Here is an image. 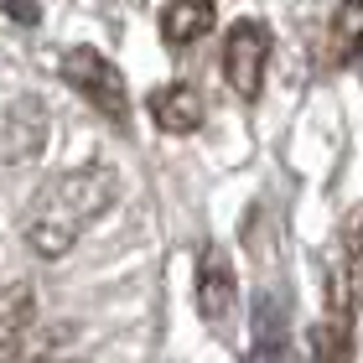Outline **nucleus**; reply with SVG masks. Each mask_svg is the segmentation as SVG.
Returning a JSON list of instances; mask_svg holds the SVG:
<instances>
[{
  "label": "nucleus",
  "instance_id": "6",
  "mask_svg": "<svg viewBox=\"0 0 363 363\" xmlns=\"http://www.w3.org/2000/svg\"><path fill=\"white\" fill-rule=\"evenodd\" d=\"M145 109H151V120H156L161 135H192V130L203 125V94H197L192 84H161V89H151Z\"/></svg>",
  "mask_w": 363,
  "mask_h": 363
},
{
  "label": "nucleus",
  "instance_id": "4",
  "mask_svg": "<svg viewBox=\"0 0 363 363\" xmlns=\"http://www.w3.org/2000/svg\"><path fill=\"white\" fill-rule=\"evenodd\" d=\"M358 280H363V213H353V223L342 228V239L333 250V275H327V306H333V317H327V322L353 327Z\"/></svg>",
  "mask_w": 363,
  "mask_h": 363
},
{
  "label": "nucleus",
  "instance_id": "3",
  "mask_svg": "<svg viewBox=\"0 0 363 363\" xmlns=\"http://www.w3.org/2000/svg\"><path fill=\"white\" fill-rule=\"evenodd\" d=\"M265 68H270V26L244 16L223 37V78L239 99H255L259 84H265Z\"/></svg>",
  "mask_w": 363,
  "mask_h": 363
},
{
  "label": "nucleus",
  "instance_id": "2",
  "mask_svg": "<svg viewBox=\"0 0 363 363\" xmlns=\"http://www.w3.org/2000/svg\"><path fill=\"white\" fill-rule=\"evenodd\" d=\"M62 78H68V89L84 99V104H94V114H104V120H130V89H125V78L120 68L104 57V52H94V47H68L62 52Z\"/></svg>",
  "mask_w": 363,
  "mask_h": 363
},
{
  "label": "nucleus",
  "instance_id": "10",
  "mask_svg": "<svg viewBox=\"0 0 363 363\" xmlns=\"http://www.w3.org/2000/svg\"><path fill=\"white\" fill-rule=\"evenodd\" d=\"M31 322V291L26 286H0V342H11Z\"/></svg>",
  "mask_w": 363,
  "mask_h": 363
},
{
  "label": "nucleus",
  "instance_id": "5",
  "mask_svg": "<svg viewBox=\"0 0 363 363\" xmlns=\"http://www.w3.org/2000/svg\"><path fill=\"white\" fill-rule=\"evenodd\" d=\"M197 311L208 322H228V311H234V259L218 244L197 255Z\"/></svg>",
  "mask_w": 363,
  "mask_h": 363
},
{
  "label": "nucleus",
  "instance_id": "9",
  "mask_svg": "<svg viewBox=\"0 0 363 363\" xmlns=\"http://www.w3.org/2000/svg\"><path fill=\"white\" fill-rule=\"evenodd\" d=\"M306 348H311V363H348V327L317 322L311 337H306Z\"/></svg>",
  "mask_w": 363,
  "mask_h": 363
},
{
  "label": "nucleus",
  "instance_id": "1",
  "mask_svg": "<svg viewBox=\"0 0 363 363\" xmlns=\"http://www.w3.org/2000/svg\"><path fill=\"white\" fill-rule=\"evenodd\" d=\"M114 192H120V177L109 167H73L52 177L26 208V244L42 259L68 255L84 239V228L114 203Z\"/></svg>",
  "mask_w": 363,
  "mask_h": 363
},
{
  "label": "nucleus",
  "instance_id": "8",
  "mask_svg": "<svg viewBox=\"0 0 363 363\" xmlns=\"http://www.w3.org/2000/svg\"><path fill=\"white\" fill-rule=\"evenodd\" d=\"M333 52L337 62H348L363 52V0H342L333 16Z\"/></svg>",
  "mask_w": 363,
  "mask_h": 363
},
{
  "label": "nucleus",
  "instance_id": "7",
  "mask_svg": "<svg viewBox=\"0 0 363 363\" xmlns=\"http://www.w3.org/2000/svg\"><path fill=\"white\" fill-rule=\"evenodd\" d=\"M213 0H167V11H161V37L167 47H192L197 37H208L213 31Z\"/></svg>",
  "mask_w": 363,
  "mask_h": 363
}]
</instances>
